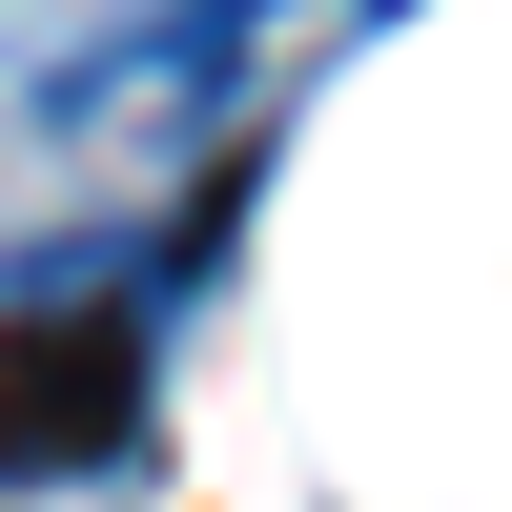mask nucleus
I'll return each instance as SVG.
<instances>
[{"mask_svg": "<svg viewBox=\"0 0 512 512\" xmlns=\"http://www.w3.org/2000/svg\"><path fill=\"white\" fill-rule=\"evenodd\" d=\"M123 328L103 308H62V328H0V472H62V451H103L123 431Z\"/></svg>", "mask_w": 512, "mask_h": 512, "instance_id": "nucleus-1", "label": "nucleus"}]
</instances>
